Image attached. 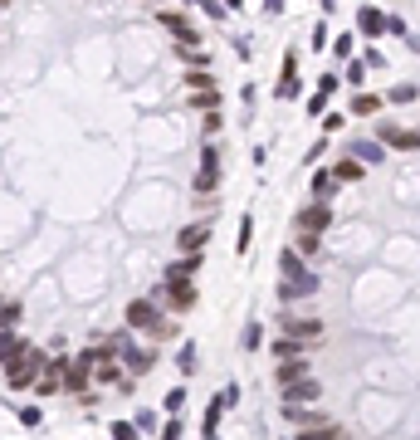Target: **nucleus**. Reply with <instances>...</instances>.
<instances>
[{
    "label": "nucleus",
    "mask_w": 420,
    "mask_h": 440,
    "mask_svg": "<svg viewBox=\"0 0 420 440\" xmlns=\"http://www.w3.org/2000/svg\"><path fill=\"white\" fill-rule=\"evenodd\" d=\"M357 25H362V34H386V15H381V10H372V5L357 15Z\"/></svg>",
    "instance_id": "11"
},
{
    "label": "nucleus",
    "mask_w": 420,
    "mask_h": 440,
    "mask_svg": "<svg viewBox=\"0 0 420 440\" xmlns=\"http://www.w3.org/2000/svg\"><path fill=\"white\" fill-rule=\"evenodd\" d=\"M259 337H264V328H259V323H249V332H244V347H259Z\"/></svg>",
    "instance_id": "14"
},
{
    "label": "nucleus",
    "mask_w": 420,
    "mask_h": 440,
    "mask_svg": "<svg viewBox=\"0 0 420 440\" xmlns=\"http://www.w3.org/2000/svg\"><path fill=\"white\" fill-rule=\"evenodd\" d=\"M327 172L337 176V186H347V181H362V172H367V167H362L357 157H337V162H332Z\"/></svg>",
    "instance_id": "6"
},
{
    "label": "nucleus",
    "mask_w": 420,
    "mask_h": 440,
    "mask_svg": "<svg viewBox=\"0 0 420 440\" xmlns=\"http://www.w3.org/2000/svg\"><path fill=\"white\" fill-rule=\"evenodd\" d=\"M352 157H357L362 167H367V162H376V167H381V157H386V147H381L376 137H362V142H352Z\"/></svg>",
    "instance_id": "7"
},
{
    "label": "nucleus",
    "mask_w": 420,
    "mask_h": 440,
    "mask_svg": "<svg viewBox=\"0 0 420 440\" xmlns=\"http://www.w3.org/2000/svg\"><path fill=\"white\" fill-rule=\"evenodd\" d=\"M337 196V176L332 172H313V201H332Z\"/></svg>",
    "instance_id": "10"
},
{
    "label": "nucleus",
    "mask_w": 420,
    "mask_h": 440,
    "mask_svg": "<svg viewBox=\"0 0 420 440\" xmlns=\"http://www.w3.org/2000/svg\"><path fill=\"white\" fill-rule=\"evenodd\" d=\"M294 250H298L303 259H317V250H322V235H308V230H294Z\"/></svg>",
    "instance_id": "9"
},
{
    "label": "nucleus",
    "mask_w": 420,
    "mask_h": 440,
    "mask_svg": "<svg viewBox=\"0 0 420 440\" xmlns=\"http://www.w3.org/2000/svg\"><path fill=\"white\" fill-rule=\"evenodd\" d=\"M298 440H352V436H347L342 421H327V426H317V431H298Z\"/></svg>",
    "instance_id": "8"
},
{
    "label": "nucleus",
    "mask_w": 420,
    "mask_h": 440,
    "mask_svg": "<svg viewBox=\"0 0 420 440\" xmlns=\"http://www.w3.org/2000/svg\"><path fill=\"white\" fill-rule=\"evenodd\" d=\"M416 98H420V89H416V84H396V89L386 93V103H416Z\"/></svg>",
    "instance_id": "13"
},
{
    "label": "nucleus",
    "mask_w": 420,
    "mask_h": 440,
    "mask_svg": "<svg viewBox=\"0 0 420 440\" xmlns=\"http://www.w3.org/2000/svg\"><path fill=\"white\" fill-rule=\"evenodd\" d=\"M279 392H284V406H322V382L313 372L298 377V382H284Z\"/></svg>",
    "instance_id": "3"
},
{
    "label": "nucleus",
    "mask_w": 420,
    "mask_h": 440,
    "mask_svg": "<svg viewBox=\"0 0 420 440\" xmlns=\"http://www.w3.org/2000/svg\"><path fill=\"white\" fill-rule=\"evenodd\" d=\"M337 225V211H332V201H313V206H303L298 220H294V230H308V235H327Z\"/></svg>",
    "instance_id": "4"
},
{
    "label": "nucleus",
    "mask_w": 420,
    "mask_h": 440,
    "mask_svg": "<svg viewBox=\"0 0 420 440\" xmlns=\"http://www.w3.org/2000/svg\"><path fill=\"white\" fill-rule=\"evenodd\" d=\"M162 309H166L171 318H186V313L196 309V284H191V279H171V284H162Z\"/></svg>",
    "instance_id": "2"
},
{
    "label": "nucleus",
    "mask_w": 420,
    "mask_h": 440,
    "mask_svg": "<svg viewBox=\"0 0 420 440\" xmlns=\"http://www.w3.org/2000/svg\"><path fill=\"white\" fill-rule=\"evenodd\" d=\"M376 108H386V98H376V93H357V98H352V112H357V117H376Z\"/></svg>",
    "instance_id": "12"
},
{
    "label": "nucleus",
    "mask_w": 420,
    "mask_h": 440,
    "mask_svg": "<svg viewBox=\"0 0 420 440\" xmlns=\"http://www.w3.org/2000/svg\"><path fill=\"white\" fill-rule=\"evenodd\" d=\"M284 337H294V342H303V352H313L317 342L327 337V323L322 318H313V313H284Z\"/></svg>",
    "instance_id": "1"
},
{
    "label": "nucleus",
    "mask_w": 420,
    "mask_h": 440,
    "mask_svg": "<svg viewBox=\"0 0 420 440\" xmlns=\"http://www.w3.org/2000/svg\"><path fill=\"white\" fill-rule=\"evenodd\" d=\"M376 142L381 147H396V152H420V127H391V122H381L376 127Z\"/></svg>",
    "instance_id": "5"
}]
</instances>
